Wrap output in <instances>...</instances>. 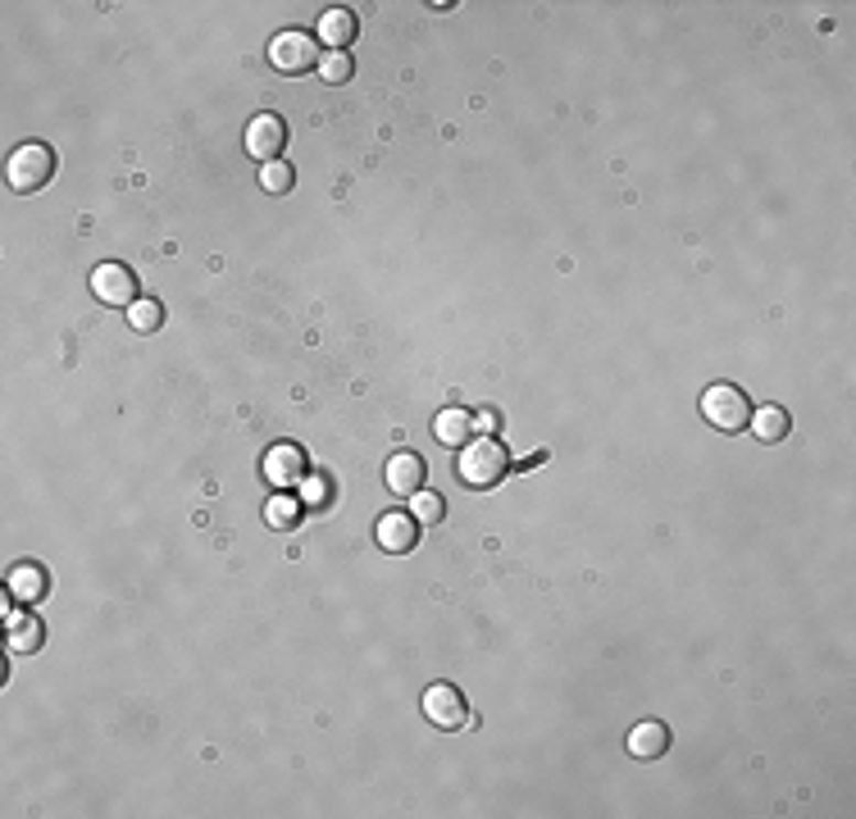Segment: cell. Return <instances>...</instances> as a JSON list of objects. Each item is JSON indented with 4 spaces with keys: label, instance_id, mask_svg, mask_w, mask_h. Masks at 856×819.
I'll list each match as a JSON object with an SVG mask.
<instances>
[{
    "label": "cell",
    "instance_id": "1",
    "mask_svg": "<svg viewBox=\"0 0 856 819\" xmlns=\"http://www.w3.org/2000/svg\"><path fill=\"white\" fill-rule=\"evenodd\" d=\"M456 473H460L465 488L488 492V488H497L501 478L510 473V451L501 447L497 437H469L460 447V456H456Z\"/></svg>",
    "mask_w": 856,
    "mask_h": 819
},
{
    "label": "cell",
    "instance_id": "2",
    "mask_svg": "<svg viewBox=\"0 0 856 819\" xmlns=\"http://www.w3.org/2000/svg\"><path fill=\"white\" fill-rule=\"evenodd\" d=\"M751 410H757V405H751L747 392L734 387V383H711V387L702 392V419H706L715 433H725V437L747 433Z\"/></svg>",
    "mask_w": 856,
    "mask_h": 819
},
{
    "label": "cell",
    "instance_id": "3",
    "mask_svg": "<svg viewBox=\"0 0 856 819\" xmlns=\"http://www.w3.org/2000/svg\"><path fill=\"white\" fill-rule=\"evenodd\" d=\"M51 178H55V151H51L46 142H23V146H14V155L6 160V183H10V192H19V196L42 192Z\"/></svg>",
    "mask_w": 856,
    "mask_h": 819
},
{
    "label": "cell",
    "instance_id": "4",
    "mask_svg": "<svg viewBox=\"0 0 856 819\" xmlns=\"http://www.w3.org/2000/svg\"><path fill=\"white\" fill-rule=\"evenodd\" d=\"M319 59H324L319 37H315V32H305V28H288V32H279V37L269 42V64L279 68V74H288V78L315 74Z\"/></svg>",
    "mask_w": 856,
    "mask_h": 819
},
{
    "label": "cell",
    "instance_id": "5",
    "mask_svg": "<svg viewBox=\"0 0 856 819\" xmlns=\"http://www.w3.org/2000/svg\"><path fill=\"white\" fill-rule=\"evenodd\" d=\"M420 706H424V720L442 733H456V729L469 724V701H465V692L456 688V682H429Z\"/></svg>",
    "mask_w": 856,
    "mask_h": 819
},
{
    "label": "cell",
    "instance_id": "6",
    "mask_svg": "<svg viewBox=\"0 0 856 819\" xmlns=\"http://www.w3.org/2000/svg\"><path fill=\"white\" fill-rule=\"evenodd\" d=\"M91 296L100 305H115V310H128V305L142 301V287H137V273L119 260H106L91 269Z\"/></svg>",
    "mask_w": 856,
    "mask_h": 819
},
{
    "label": "cell",
    "instance_id": "7",
    "mask_svg": "<svg viewBox=\"0 0 856 819\" xmlns=\"http://www.w3.org/2000/svg\"><path fill=\"white\" fill-rule=\"evenodd\" d=\"M264 483H273L279 492H296L305 483V473H311V460H305V451L296 447V441H279V447H269L264 451Z\"/></svg>",
    "mask_w": 856,
    "mask_h": 819
},
{
    "label": "cell",
    "instance_id": "8",
    "mask_svg": "<svg viewBox=\"0 0 856 819\" xmlns=\"http://www.w3.org/2000/svg\"><path fill=\"white\" fill-rule=\"evenodd\" d=\"M242 146H247V155L251 160H260V164H269V160H279L283 151H288V123L279 119V114H256L251 123H247V136H242Z\"/></svg>",
    "mask_w": 856,
    "mask_h": 819
},
{
    "label": "cell",
    "instance_id": "9",
    "mask_svg": "<svg viewBox=\"0 0 856 819\" xmlns=\"http://www.w3.org/2000/svg\"><path fill=\"white\" fill-rule=\"evenodd\" d=\"M373 542H379L388 556H410L420 546V520L405 515V510H388V515L373 524Z\"/></svg>",
    "mask_w": 856,
    "mask_h": 819
},
{
    "label": "cell",
    "instance_id": "10",
    "mask_svg": "<svg viewBox=\"0 0 856 819\" xmlns=\"http://www.w3.org/2000/svg\"><path fill=\"white\" fill-rule=\"evenodd\" d=\"M6 592H10L14 605H37V601L51 592V574H46V565H37V560H19V565H10V574H6Z\"/></svg>",
    "mask_w": 856,
    "mask_h": 819
},
{
    "label": "cell",
    "instance_id": "11",
    "mask_svg": "<svg viewBox=\"0 0 856 819\" xmlns=\"http://www.w3.org/2000/svg\"><path fill=\"white\" fill-rule=\"evenodd\" d=\"M383 478H388V492H392V496H405V501H410L415 492H424L429 469H424V460H420L415 451H397V456L388 460Z\"/></svg>",
    "mask_w": 856,
    "mask_h": 819
},
{
    "label": "cell",
    "instance_id": "12",
    "mask_svg": "<svg viewBox=\"0 0 856 819\" xmlns=\"http://www.w3.org/2000/svg\"><path fill=\"white\" fill-rule=\"evenodd\" d=\"M315 37H319V46H328V51H347V46H356V37H360V19H356V10H347V6L324 10Z\"/></svg>",
    "mask_w": 856,
    "mask_h": 819
},
{
    "label": "cell",
    "instance_id": "13",
    "mask_svg": "<svg viewBox=\"0 0 856 819\" xmlns=\"http://www.w3.org/2000/svg\"><path fill=\"white\" fill-rule=\"evenodd\" d=\"M625 746H629L633 761H661L665 751H670V729H665L661 720H642V724L629 729Z\"/></svg>",
    "mask_w": 856,
    "mask_h": 819
},
{
    "label": "cell",
    "instance_id": "14",
    "mask_svg": "<svg viewBox=\"0 0 856 819\" xmlns=\"http://www.w3.org/2000/svg\"><path fill=\"white\" fill-rule=\"evenodd\" d=\"M747 428L757 433V441H766V447H779V441L793 433V419H789V410L783 405H761V410H751Z\"/></svg>",
    "mask_w": 856,
    "mask_h": 819
},
{
    "label": "cell",
    "instance_id": "15",
    "mask_svg": "<svg viewBox=\"0 0 856 819\" xmlns=\"http://www.w3.org/2000/svg\"><path fill=\"white\" fill-rule=\"evenodd\" d=\"M6 642H10L14 656H32V652H42L46 629H42L37 614H14V620L6 624Z\"/></svg>",
    "mask_w": 856,
    "mask_h": 819
},
{
    "label": "cell",
    "instance_id": "16",
    "mask_svg": "<svg viewBox=\"0 0 856 819\" xmlns=\"http://www.w3.org/2000/svg\"><path fill=\"white\" fill-rule=\"evenodd\" d=\"M433 433H437V441H442V447H465V441L474 437V415H469V410H442V415L433 419Z\"/></svg>",
    "mask_w": 856,
    "mask_h": 819
},
{
    "label": "cell",
    "instance_id": "17",
    "mask_svg": "<svg viewBox=\"0 0 856 819\" xmlns=\"http://www.w3.org/2000/svg\"><path fill=\"white\" fill-rule=\"evenodd\" d=\"M128 324H132V332H137V337L160 332V328H164V305H160V301H151V296H142L137 305H128Z\"/></svg>",
    "mask_w": 856,
    "mask_h": 819
},
{
    "label": "cell",
    "instance_id": "18",
    "mask_svg": "<svg viewBox=\"0 0 856 819\" xmlns=\"http://www.w3.org/2000/svg\"><path fill=\"white\" fill-rule=\"evenodd\" d=\"M264 524H269V528H283V533L296 528V524H301V501H296L292 492H279V496L264 505Z\"/></svg>",
    "mask_w": 856,
    "mask_h": 819
},
{
    "label": "cell",
    "instance_id": "19",
    "mask_svg": "<svg viewBox=\"0 0 856 819\" xmlns=\"http://www.w3.org/2000/svg\"><path fill=\"white\" fill-rule=\"evenodd\" d=\"M260 187H264L269 196H288V192L296 187V168H292L288 160H269V164H260Z\"/></svg>",
    "mask_w": 856,
    "mask_h": 819
},
{
    "label": "cell",
    "instance_id": "20",
    "mask_svg": "<svg viewBox=\"0 0 856 819\" xmlns=\"http://www.w3.org/2000/svg\"><path fill=\"white\" fill-rule=\"evenodd\" d=\"M351 74H356V59H351V51H324V59H319V78H324L328 87L351 83Z\"/></svg>",
    "mask_w": 856,
    "mask_h": 819
},
{
    "label": "cell",
    "instance_id": "21",
    "mask_svg": "<svg viewBox=\"0 0 856 819\" xmlns=\"http://www.w3.org/2000/svg\"><path fill=\"white\" fill-rule=\"evenodd\" d=\"M410 515H415L420 524H442V515H447V501H442L437 492H415V496H410Z\"/></svg>",
    "mask_w": 856,
    "mask_h": 819
},
{
    "label": "cell",
    "instance_id": "22",
    "mask_svg": "<svg viewBox=\"0 0 856 819\" xmlns=\"http://www.w3.org/2000/svg\"><path fill=\"white\" fill-rule=\"evenodd\" d=\"M301 492H305V505H324L328 501V483H324V478H311V473H305Z\"/></svg>",
    "mask_w": 856,
    "mask_h": 819
},
{
    "label": "cell",
    "instance_id": "23",
    "mask_svg": "<svg viewBox=\"0 0 856 819\" xmlns=\"http://www.w3.org/2000/svg\"><path fill=\"white\" fill-rule=\"evenodd\" d=\"M474 428H484V437H492V433H497V410H478V415H474Z\"/></svg>",
    "mask_w": 856,
    "mask_h": 819
},
{
    "label": "cell",
    "instance_id": "24",
    "mask_svg": "<svg viewBox=\"0 0 856 819\" xmlns=\"http://www.w3.org/2000/svg\"><path fill=\"white\" fill-rule=\"evenodd\" d=\"M538 465H546V451H533V456H524L520 465H510V469H538Z\"/></svg>",
    "mask_w": 856,
    "mask_h": 819
}]
</instances>
